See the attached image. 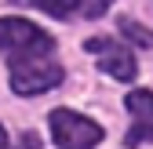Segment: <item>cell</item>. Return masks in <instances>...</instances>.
Instances as JSON below:
<instances>
[{"instance_id":"cell-1","label":"cell","mask_w":153,"mask_h":149,"mask_svg":"<svg viewBox=\"0 0 153 149\" xmlns=\"http://www.w3.org/2000/svg\"><path fill=\"white\" fill-rule=\"evenodd\" d=\"M0 51L11 69L18 66H29V62H40V58H51L55 51V36L44 33L40 26L26 22V18H0Z\"/></svg>"},{"instance_id":"cell-2","label":"cell","mask_w":153,"mask_h":149,"mask_svg":"<svg viewBox=\"0 0 153 149\" xmlns=\"http://www.w3.org/2000/svg\"><path fill=\"white\" fill-rule=\"evenodd\" d=\"M51 138L62 149H95L102 142V127L91 124L88 117L69 113V109H55L51 113Z\"/></svg>"},{"instance_id":"cell-3","label":"cell","mask_w":153,"mask_h":149,"mask_svg":"<svg viewBox=\"0 0 153 149\" xmlns=\"http://www.w3.org/2000/svg\"><path fill=\"white\" fill-rule=\"evenodd\" d=\"M59 84H62V66L55 58H40V62L11 69V91L15 95H40V91H51Z\"/></svg>"},{"instance_id":"cell-4","label":"cell","mask_w":153,"mask_h":149,"mask_svg":"<svg viewBox=\"0 0 153 149\" xmlns=\"http://www.w3.org/2000/svg\"><path fill=\"white\" fill-rule=\"evenodd\" d=\"M84 47L99 55V69H102V73H109L113 80H135L139 66H135V55H131L128 47L113 44V40H102V36H91Z\"/></svg>"},{"instance_id":"cell-5","label":"cell","mask_w":153,"mask_h":149,"mask_svg":"<svg viewBox=\"0 0 153 149\" xmlns=\"http://www.w3.org/2000/svg\"><path fill=\"white\" fill-rule=\"evenodd\" d=\"M128 109H131L128 145L153 142V91H131L128 95Z\"/></svg>"},{"instance_id":"cell-6","label":"cell","mask_w":153,"mask_h":149,"mask_svg":"<svg viewBox=\"0 0 153 149\" xmlns=\"http://www.w3.org/2000/svg\"><path fill=\"white\" fill-rule=\"evenodd\" d=\"M22 4H33L36 11H48L55 18H73L76 15V0H22Z\"/></svg>"},{"instance_id":"cell-7","label":"cell","mask_w":153,"mask_h":149,"mask_svg":"<svg viewBox=\"0 0 153 149\" xmlns=\"http://www.w3.org/2000/svg\"><path fill=\"white\" fill-rule=\"evenodd\" d=\"M120 33L128 36V40L142 44V47H149V44H153V33H149V29H142L139 22H131V18H120Z\"/></svg>"},{"instance_id":"cell-8","label":"cell","mask_w":153,"mask_h":149,"mask_svg":"<svg viewBox=\"0 0 153 149\" xmlns=\"http://www.w3.org/2000/svg\"><path fill=\"white\" fill-rule=\"evenodd\" d=\"M109 4L113 0H76V15L80 18H99V15H106Z\"/></svg>"},{"instance_id":"cell-9","label":"cell","mask_w":153,"mask_h":149,"mask_svg":"<svg viewBox=\"0 0 153 149\" xmlns=\"http://www.w3.org/2000/svg\"><path fill=\"white\" fill-rule=\"evenodd\" d=\"M36 145H40V142H36V135L26 131V135H22V149H36ZM0 149H15V145L7 142V135H4V127H0Z\"/></svg>"}]
</instances>
